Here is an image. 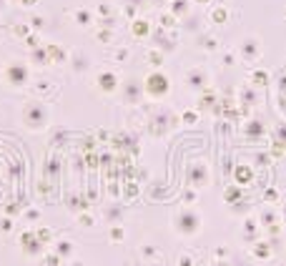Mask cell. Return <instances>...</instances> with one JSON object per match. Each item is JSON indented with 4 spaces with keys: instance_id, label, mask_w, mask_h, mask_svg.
Segmentation results:
<instances>
[{
    "instance_id": "obj_27",
    "label": "cell",
    "mask_w": 286,
    "mask_h": 266,
    "mask_svg": "<svg viewBox=\"0 0 286 266\" xmlns=\"http://www.w3.org/2000/svg\"><path fill=\"white\" fill-rule=\"evenodd\" d=\"M116 61H118V63L128 61V50H126V48H118V50H116Z\"/></svg>"
},
{
    "instance_id": "obj_1",
    "label": "cell",
    "mask_w": 286,
    "mask_h": 266,
    "mask_svg": "<svg viewBox=\"0 0 286 266\" xmlns=\"http://www.w3.org/2000/svg\"><path fill=\"white\" fill-rule=\"evenodd\" d=\"M20 123L28 131H43V128H48V123H50V108L45 106L43 100L30 98V100L23 103V108H20Z\"/></svg>"
},
{
    "instance_id": "obj_17",
    "label": "cell",
    "mask_w": 286,
    "mask_h": 266,
    "mask_svg": "<svg viewBox=\"0 0 286 266\" xmlns=\"http://www.w3.org/2000/svg\"><path fill=\"white\" fill-rule=\"evenodd\" d=\"M186 10H188V0H173V3H171V13H173V16H186Z\"/></svg>"
},
{
    "instance_id": "obj_6",
    "label": "cell",
    "mask_w": 286,
    "mask_h": 266,
    "mask_svg": "<svg viewBox=\"0 0 286 266\" xmlns=\"http://www.w3.org/2000/svg\"><path fill=\"white\" fill-rule=\"evenodd\" d=\"M208 181H211V176H208L206 161H196V164H191V168H188V183H191V188L201 191V188L208 186Z\"/></svg>"
},
{
    "instance_id": "obj_24",
    "label": "cell",
    "mask_w": 286,
    "mask_h": 266,
    "mask_svg": "<svg viewBox=\"0 0 286 266\" xmlns=\"http://www.w3.org/2000/svg\"><path fill=\"white\" fill-rule=\"evenodd\" d=\"M196 199H199V191L196 188H186L184 191V203H193Z\"/></svg>"
},
{
    "instance_id": "obj_25",
    "label": "cell",
    "mask_w": 286,
    "mask_h": 266,
    "mask_svg": "<svg viewBox=\"0 0 286 266\" xmlns=\"http://www.w3.org/2000/svg\"><path fill=\"white\" fill-rule=\"evenodd\" d=\"M0 231H3V233L13 231V218H10V216H3V218H0Z\"/></svg>"
},
{
    "instance_id": "obj_7",
    "label": "cell",
    "mask_w": 286,
    "mask_h": 266,
    "mask_svg": "<svg viewBox=\"0 0 286 266\" xmlns=\"http://www.w3.org/2000/svg\"><path fill=\"white\" fill-rule=\"evenodd\" d=\"M118 85H120L118 73H113V70H101V73H96V88H98L101 93L113 96V93L118 91Z\"/></svg>"
},
{
    "instance_id": "obj_23",
    "label": "cell",
    "mask_w": 286,
    "mask_h": 266,
    "mask_svg": "<svg viewBox=\"0 0 286 266\" xmlns=\"http://www.w3.org/2000/svg\"><path fill=\"white\" fill-rule=\"evenodd\" d=\"M148 63L158 68V66L163 63V55H161V50H151V53H148Z\"/></svg>"
},
{
    "instance_id": "obj_15",
    "label": "cell",
    "mask_w": 286,
    "mask_h": 266,
    "mask_svg": "<svg viewBox=\"0 0 286 266\" xmlns=\"http://www.w3.org/2000/svg\"><path fill=\"white\" fill-rule=\"evenodd\" d=\"M236 61H238L236 50H226V53H221V66H223V68H234Z\"/></svg>"
},
{
    "instance_id": "obj_10",
    "label": "cell",
    "mask_w": 286,
    "mask_h": 266,
    "mask_svg": "<svg viewBox=\"0 0 286 266\" xmlns=\"http://www.w3.org/2000/svg\"><path fill=\"white\" fill-rule=\"evenodd\" d=\"M30 61H33L35 68H45L50 61H48V50H43V48H33L30 50Z\"/></svg>"
},
{
    "instance_id": "obj_9",
    "label": "cell",
    "mask_w": 286,
    "mask_h": 266,
    "mask_svg": "<svg viewBox=\"0 0 286 266\" xmlns=\"http://www.w3.org/2000/svg\"><path fill=\"white\" fill-rule=\"evenodd\" d=\"M231 18V13L229 8H223V5H216L214 10H211V23H216V25H226Z\"/></svg>"
},
{
    "instance_id": "obj_19",
    "label": "cell",
    "mask_w": 286,
    "mask_h": 266,
    "mask_svg": "<svg viewBox=\"0 0 286 266\" xmlns=\"http://www.w3.org/2000/svg\"><path fill=\"white\" fill-rule=\"evenodd\" d=\"M251 83H253V85H259V88H264V85L269 83V76H266V70H253V76H251Z\"/></svg>"
},
{
    "instance_id": "obj_36",
    "label": "cell",
    "mask_w": 286,
    "mask_h": 266,
    "mask_svg": "<svg viewBox=\"0 0 286 266\" xmlns=\"http://www.w3.org/2000/svg\"><path fill=\"white\" fill-rule=\"evenodd\" d=\"M196 3H201V5H206V3H208V0H196Z\"/></svg>"
},
{
    "instance_id": "obj_4",
    "label": "cell",
    "mask_w": 286,
    "mask_h": 266,
    "mask_svg": "<svg viewBox=\"0 0 286 266\" xmlns=\"http://www.w3.org/2000/svg\"><path fill=\"white\" fill-rule=\"evenodd\" d=\"M173 226H176V231L181 236H193V233H199V229H201V218H199V214H196L193 209H184V211L176 214Z\"/></svg>"
},
{
    "instance_id": "obj_14",
    "label": "cell",
    "mask_w": 286,
    "mask_h": 266,
    "mask_svg": "<svg viewBox=\"0 0 286 266\" xmlns=\"http://www.w3.org/2000/svg\"><path fill=\"white\" fill-rule=\"evenodd\" d=\"M238 199H241V186H229V188L223 191V201L226 203H234Z\"/></svg>"
},
{
    "instance_id": "obj_32",
    "label": "cell",
    "mask_w": 286,
    "mask_h": 266,
    "mask_svg": "<svg viewBox=\"0 0 286 266\" xmlns=\"http://www.w3.org/2000/svg\"><path fill=\"white\" fill-rule=\"evenodd\" d=\"M25 216H28V218H33V221H35V218L40 216V211H38V209H28V214H25Z\"/></svg>"
},
{
    "instance_id": "obj_26",
    "label": "cell",
    "mask_w": 286,
    "mask_h": 266,
    "mask_svg": "<svg viewBox=\"0 0 286 266\" xmlns=\"http://www.w3.org/2000/svg\"><path fill=\"white\" fill-rule=\"evenodd\" d=\"M70 249H73L70 241H60V244H58V254H60V256H68V254H70Z\"/></svg>"
},
{
    "instance_id": "obj_29",
    "label": "cell",
    "mask_w": 286,
    "mask_h": 266,
    "mask_svg": "<svg viewBox=\"0 0 286 266\" xmlns=\"http://www.w3.org/2000/svg\"><path fill=\"white\" fill-rule=\"evenodd\" d=\"M98 40H101V43H108V40H111V31H101V33H98Z\"/></svg>"
},
{
    "instance_id": "obj_35",
    "label": "cell",
    "mask_w": 286,
    "mask_h": 266,
    "mask_svg": "<svg viewBox=\"0 0 286 266\" xmlns=\"http://www.w3.org/2000/svg\"><path fill=\"white\" fill-rule=\"evenodd\" d=\"M126 191H128V196H131V199H133V196H135V194H138V186H128V188H126Z\"/></svg>"
},
{
    "instance_id": "obj_3",
    "label": "cell",
    "mask_w": 286,
    "mask_h": 266,
    "mask_svg": "<svg viewBox=\"0 0 286 266\" xmlns=\"http://www.w3.org/2000/svg\"><path fill=\"white\" fill-rule=\"evenodd\" d=\"M3 81L10 88H15V91H20V88H25L30 83V68L25 63H20V61H13L3 70Z\"/></svg>"
},
{
    "instance_id": "obj_5",
    "label": "cell",
    "mask_w": 286,
    "mask_h": 266,
    "mask_svg": "<svg viewBox=\"0 0 286 266\" xmlns=\"http://www.w3.org/2000/svg\"><path fill=\"white\" fill-rule=\"evenodd\" d=\"M236 55H238V58H241V61H244V63H253L256 58L261 55V38H259V35H253V33L244 35V38L238 40Z\"/></svg>"
},
{
    "instance_id": "obj_21",
    "label": "cell",
    "mask_w": 286,
    "mask_h": 266,
    "mask_svg": "<svg viewBox=\"0 0 286 266\" xmlns=\"http://www.w3.org/2000/svg\"><path fill=\"white\" fill-rule=\"evenodd\" d=\"M251 93H253L251 88H244V91H241V103H244L246 108H251L253 103H256V96H251Z\"/></svg>"
},
{
    "instance_id": "obj_11",
    "label": "cell",
    "mask_w": 286,
    "mask_h": 266,
    "mask_svg": "<svg viewBox=\"0 0 286 266\" xmlns=\"http://www.w3.org/2000/svg\"><path fill=\"white\" fill-rule=\"evenodd\" d=\"M48 61L55 63V66H63V63L68 61V53H66L63 48H58V46H50V48H48Z\"/></svg>"
},
{
    "instance_id": "obj_31",
    "label": "cell",
    "mask_w": 286,
    "mask_h": 266,
    "mask_svg": "<svg viewBox=\"0 0 286 266\" xmlns=\"http://www.w3.org/2000/svg\"><path fill=\"white\" fill-rule=\"evenodd\" d=\"M81 224H83V226H90V224H93V216H85V214H81Z\"/></svg>"
},
{
    "instance_id": "obj_12",
    "label": "cell",
    "mask_w": 286,
    "mask_h": 266,
    "mask_svg": "<svg viewBox=\"0 0 286 266\" xmlns=\"http://www.w3.org/2000/svg\"><path fill=\"white\" fill-rule=\"evenodd\" d=\"M141 91H143V88H138L135 81H128V85H126V103H138Z\"/></svg>"
},
{
    "instance_id": "obj_16",
    "label": "cell",
    "mask_w": 286,
    "mask_h": 266,
    "mask_svg": "<svg viewBox=\"0 0 286 266\" xmlns=\"http://www.w3.org/2000/svg\"><path fill=\"white\" fill-rule=\"evenodd\" d=\"M201 48H203L206 53H216V50H219V40L211 38V35H203V38H201Z\"/></svg>"
},
{
    "instance_id": "obj_33",
    "label": "cell",
    "mask_w": 286,
    "mask_h": 266,
    "mask_svg": "<svg viewBox=\"0 0 286 266\" xmlns=\"http://www.w3.org/2000/svg\"><path fill=\"white\" fill-rule=\"evenodd\" d=\"M35 88H38V91H40V93H43V91H50V83H45V81H40V83H38Z\"/></svg>"
},
{
    "instance_id": "obj_22",
    "label": "cell",
    "mask_w": 286,
    "mask_h": 266,
    "mask_svg": "<svg viewBox=\"0 0 286 266\" xmlns=\"http://www.w3.org/2000/svg\"><path fill=\"white\" fill-rule=\"evenodd\" d=\"M75 23H78V25H88L90 23V13L88 10H75Z\"/></svg>"
},
{
    "instance_id": "obj_28",
    "label": "cell",
    "mask_w": 286,
    "mask_h": 266,
    "mask_svg": "<svg viewBox=\"0 0 286 266\" xmlns=\"http://www.w3.org/2000/svg\"><path fill=\"white\" fill-rule=\"evenodd\" d=\"M111 239H113V241H120V239H123V229H118V226L111 229Z\"/></svg>"
},
{
    "instance_id": "obj_37",
    "label": "cell",
    "mask_w": 286,
    "mask_h": 266,
    "mask_svg": "<svg viewBox=\"0 0 286 266\" xmlns=\"http://www.w3.org/2000/svg\"><path fill=\"white\" fill-rule=\"evenodd\" d=\"M284 18H286V10H284Z\"/></svg>"
},
{
    "instance_id": "obj_8",
    "label": "cell",
    "mask_w": 286,
    "mask_h": 266,
    "mask_svg": "<svg viewBox=\"0 0 286 266\" xmlns=\"http://www.w3.org/2000/svg\"><path fill=\"white\" fill-rule=\"evenodd\" d=\"M186 85L191 88V91H196V93H203L208 88V73L203 68H191L186 73Z\"/></svg>"
},
{
    "instance_id": "obj_34",
    "label": "cell",
    "mask_w": 286,
    "mask_h": 266,
    "mask_svg": "<svg viewBox=\"0 0 286 266\" xmlns=\"http://www.w3.org/2000/svg\"><path fill=\"white\" fill-rule=\"evenodd\" d=\"M266 199H269V201H274V199H279V194H276L274 188H269V191H266Z\"/></svg>"
},
{
    "instance_id": "obj_18",
    "label": "cell",
    "mask_w": 286,
    "mask_h": 266,
    "mask_svg": "<svg viewBox=\"0 0 286 266\" xmlns=\"http://www.w3.org/2000/svg\"><path fill=\"white\" fill-rule=\"evenodd\" d=\"M133 35L135 38H146L148 35V23L146 20H135L133 23Z\"/></svg>"
},
{
    "instance_id": "obj_30",
    "label": "cell",
    "mask_w": 286,
    "mask_h": 266,
    "mask_svg": "<svg viewBox=\"0 0 286 266\" xmlns=\"http://www.w3.org/2000/svg\"><path fill=\"white\" fill-rule=\"evenodd\" d=\"M38 239H40V241L50 239V229H40V231H38Z\"/></svg>"
},
{
    "instance_id": "obj_2",
    "label": "cell",
    "mask_w": 286,
    "mask_h": 266,
    "mask_svg": "<svg viewBox=\"0 0 286 266\" xmlns=\"http://www.w3.org/2000/svg\"><path fill=\"white\" fill-rule=\"evenodd\" d=\"M143 93L148 98H153V100H161L171 93V81L168 76H166L163 70H153V73H148L146 81H143Z\"/></svg>"
},
{
    "instance_id": "obj_20",
    "label": "cell",
    "mask_w": 286,
    "mask_h": 266,
    "mask_svg": "<svg viewBox=\"0 0 286 266\" xmlns=\"http://www.w3.org/2000/svg\"><path fill=\"white\" fill-rule=\"evenodd\" d=\"M181 121H184V126H196L199 123V111H184Z\"/></svg>"
},
{
    "instance_id": "obj_13",
    "label": "cell",
    "mask_w": 286,
    "mask_h": 266,
    "mask_svg": "<svg viewBox=\"0 0 286 266\" xmlns=\"http://www.w3.org/2000/svg\"><path fill=\"white\" fill-rule=\"evenodd\" d=\"M234 176L241 181V183H249L251 179H253V173H251V166H246V164H236V168H234Z\"/></svg>"
}]
</instances>
